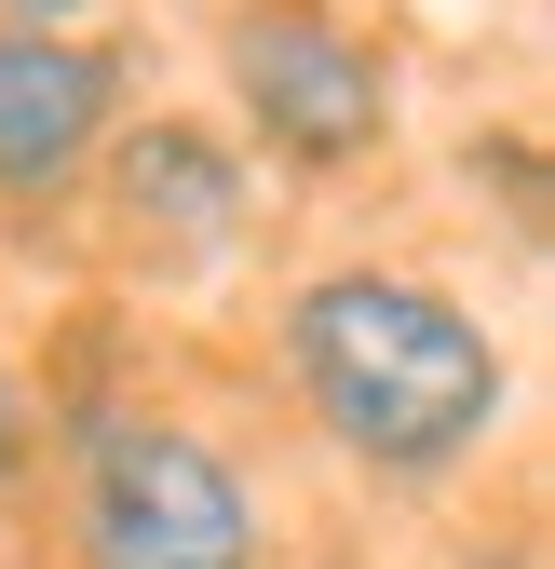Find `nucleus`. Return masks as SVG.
Here are the masks:
<instances>
[{"mask_svg":"<svg viewBox=\"0 0 555 569\" xmlns=\"http://www.w3.org/2000/svg\"><path fill=\"white\" fill-rule=\"evenodd\" d=\"M285 393L353 475L447 488L488 461L502 407H515V352L488 339V312L461 284L393 271V258H339V271L285 284Z\"/></svg>","mask_w":555,"mask_h":569,"instance_id":"nucleus-1","label":"nucleus"},{"mask_svg":"<svg viewBox=\"0 0 555 569\" xmlns=\"http://www.w3.org/2000/svg\"><path fill=\"white\" fill-rule=\"evenodd\" d=\"M82 190L122 231V258H150V271H203L258 231V163L231 150V122H190V109H122Z\"/></svg>","mask_w":555,"mask_h":569,"instance_id":"nucleus-4","label":"nucleus"},{"mask_svg":"<svg viewBox=\"0 0 555 569\" xmlns=\"http://www.w3.org/2000/svg\"><path fill=\"white\" fill-rule=\"evenodd\" d=\"M135 109V68L95 28H0V203L14 218H68L95 150Z\"/></svg>","mask_w":555,"mask_h":569,"instance_id":"nucleus-5","label":"nucleus"},{"mask_svg":"<svg viewBox=\"0 0 555 569\" xmlns=\"http://www.w3.org/2000/svg\"><path fill=\"white\" fill-rule=\"evenodd\" d=\"M0 28H95V0H0Z\"/></svg>","mask_w":555,"mask_h":569,"instance_id":"nucleus-7","label":"nucleus"},{"mask_svg":"<svg viewBox=\"0 0 555 569\" xmlns=\"http://www.w3.org/2000/svg\"><path fill=\"white\" fill-rule=\"evenodd\" d=\"M54 502H68V569H271L244 461L176 407H68Z\"/></svg>","mask_w":555,"mask_h":569,"instance_id":"nucleus-2","label":"nucleus"},{"mask_svg":"<svg viewBox=\"0 0 555 569\" xmlns=\"http://www.w3.org/2000/svg\"><path fill=\"white\" fill-rule=\"evenodd\" d=\"M218 96L231 150H271L285 177H353L393 150V54L339 0H231L218 14Z\"/></svg>","mask_w":555,"mask_h":569,"instance_id":"nucleus-3","label":"nucleus"},{"mask_svg":"<svg viewBox=\"0 0 555 569\" xmlns=\"http://www.w3.org/2000/svg\"><path fill=\"white\" fill-rule=\"evenodd\" d=\"M54 461V420H41V393H28V367H0V488H28Z\"/></svg>","mask_w":555,"mask_h":569,"instance_id":"nucleus-6","label":"nucleus"}]
</instances>
